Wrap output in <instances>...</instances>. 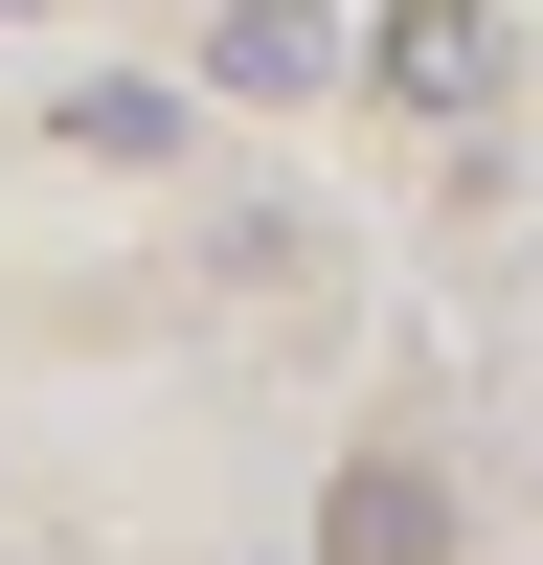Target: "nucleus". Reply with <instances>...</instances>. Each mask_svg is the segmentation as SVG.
I'll return each mask as SVG.
<instances>
[{
    "mask_svg": "<svg viewBox=\"0 0 543 565\" xmlns=\"http://www.w3.org/2000/svg\"><path fill=\"white\" fill-rule=\"evenodd\" d=\"M317 68H340V0H226V23H204V90H249V114L317 90Z\"/></svg>",
    "mask_w": 543,
    "mask_h": 565,
    "instance_id": "obj_1",
    "label": "nucleus"
},
{
    "mask_svg": "<svg viewBox=\"0 0 543 565\" xmlns=\"http://www.w3.org/2000/svg\"><path fill=\"white\" fill-rule=\"evenodd\" d=\"M68 159H181V90H68Z\"/></svg>",
    "mask_w": 543,
    "mask_h": 565,
    "instance_id": "obj_4",
    "label": "nucleus"
},
{
    "mask_svg": "<svg viewBox=\"0 0 543 565\" xmlns=\"http://www.w3.org/2000/svg\"><path fill=\"white\" fill-rule=\"evenodd\" d=\"M430 543H453L430 476H362V498H340V565H430Z\"/></svg>",
    "mask_w": 543,
    "mask_h": 565,
    "instance_id": "obj_3",
    "label": "nucleus"
},
{
    "mask_svg": "<svg viewBox=\"0 0 543 565\" xmlns=\"http://www.w3.org/2000/svg\"><path fill=\"white\" fill-rule=\"evenodd\" d=\"M385 90L476 114V90H498V23H476V0H407V23H385Z\"/></svg>",
    "mask_w": 543,
    "mask_h": 565,
    "instance_id": "obj_2",
    "label": "nucleus"
}]
</instances>
